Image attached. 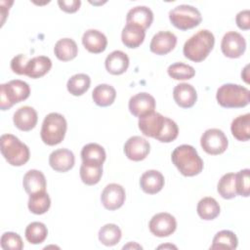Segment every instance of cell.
<instances>
[{
  "mask_svg": "<svg viewBox=\"0 0 250 250\" xmlns=\"http://www.w3.org/2000/svg\"><path fill=\"white\" fill-rule=\"evenodd\" d=\"M171 159L179 172L186 177L196 176L203 169L202 159L196 149L189 145L177 146L172 152Z\"/></svg>",
  "mask_w": 250,
  "mask_h": 250,
  "instance_id": "cell-1",
  "label": "cell"
},
{
  "mask_svg": "<svg viewBox=\"0 0 250 250\" xmlns=\"http://www.w3.org/2000/svg\"><path fill=\"white\" fill-rule=\"evenodd\" d=\"M214 44V34L207 29H201L186 41L183 53L189 61L200 62L208 57L210 52L213 50Z\"/></svg>",
  "mask_w": 250,
  "mask_h": 250,
  "instance_id": "cell-2",
  "label": "cell"
},
{
  "mask_svg": "<svg viewBox=\"0 0 250 250\" xmlns=\"http://www.w3.org/2000/svg\"><path fill=\"white\" fill-rule=\"evenodd\" d=\"M218 104L227 108L246 106L250 102V92L246 87L238 84L227 83L219 87L216 94Z\"/></svg>",
  "mask_w": 250,
  "mask_h": 250,
  "instance_id": "cell-3",
  "label": "cell"
},
{
  "mask_svg": "<svg viewBox=\"0 0 250 250\" xmlns=\"http://www.w3.org/2000/svg\"><path fill=\"white\" fill-rule=\"evenodd\" d=\"M1 153L12 166L24 165L29 160V148L12 134H3L0 138Z\"/></svg>",
  "mask_w": 250,
  "mask_h": 250,
  "instance_id": "cell-4",
  "label": "cell"
},
{
  "mask_svg": "<svg viewBox=\"0 0 250 250\" xmlns=\"http://www.w3.org/2000/svg\"><path fill=\"white\" fill-rule=\"evenodd\" d=\"M67 123L63 115L58 112L47 114L43 120L40 137L44 144L56 146L64 139Z\"/></svg>",
  "mask_w": 250,
  "mask_h": 250,
  "instance_id": "cell-5",
  "label": "cell"
},
{
  "mask_svg": "<svg viewBox=\"0 0 250 250\" xmlns=\"http://www.w3.org/2000/svg\"><path fill=\"white\" fill-rule=\"evenodd\" d=\"M30 95L29 85L20 79L0 85V108L7 110L15 104L26 100Z\"/></svg>",
  "mask_w": 250,
  "mask_h": 250,
  "instance_id": "cell-6",
  "label": "cell"
},
{
  "mask_svg": "<svg viewBox=\"0 0 250 250\" xmlns=\"http://www.w3.org/2000/svg\"><path fill=\"white\" fill-rule=\"evenodd\" d=\"M169 20L176 28L188 30L199 25L202 17L195 7L182 4L169 12Z\"/></svg>",
  "mask_w": 250,
  "mask_h": 250,
  "instance_id": "cell-7",
  "label": "cell"
},
{
  "mask_svg": "<svg viewBox=\"0 0 250 250\" xmlns=\"http://www.w3.org/2000/svg\"><path fill=\"white\" fill-rule=\"evenodd\" d=\"M201 147L205 152L212 155H218L226 151L229 141L225 133L217 128L207 129L200 138Z\"/></svg>",
  "mask_w": 250,
  "mask_h": 250,
  "instance_id": "cell-8",
  "label": "cell"
},
{
  "mask_svg": "<svg viewBox=\"0 0 250 250\" xmlns=\"http://www.w3.org/2000/svg\"><path fill=\"white\" fill-rule=\"evenodd\" d=\"M246 49V41L244 37L236 31L227 32L221 42L222 53L230 59L241 57Z\"/></svg>",
  "mask_w": 250,
  "mask_h": 250,
  "instance_id": "cell-9",
  "label": "cell"
},
{
  "mask_svg": "<svg viewBox=\"0 0 250 250\" xmlns=\"http://www.w3.org/2000/svg\"><path fill=\"white\" fill-rule=\"evenodd\" d=\"M149 230L158 237H166L171 235L177 228V222L174 216L169 213L161 212L155 214L149 221Z\"/></svg>",
  "mask_w": 250,
  "mask_h": 250,
  "instance_id": "cell-10",
  "label": "cell"
},
{
  "mask_svg": "<svg viewBox=\"0 0 250 250\" xmlns=\"http://www.w3.org/2000/svg\"><path fill=\"white\" fill-rule=\"evenodd\" d=\"M126 192L124 188L118 184L107 185L101 195V201L104 207L109 211L119 209L125 202Z\"/></svg>",
  "mask_w": 250,
  "mask_h": 250,
  "instance_id": "cell-11",
  "label": "cell"
},
{
  "mask_svg": "<svg viewBox=\"0 0 250 250\" xmlns=\"http://www.w3.org/2000/svg\"><path fill=\"white\" fill-rule=\"evenodd\" d=\"M165 116L154 110L139 117V129L146 137L156 138L163 129Z\"/></svg>",
  "mask_w": 250,
  "mask_h": 250,
  "instance_id": "cell-12",
  "label": "cell"
},
{
  "mask_svg": "<svg viewBox=\"0 0 250 250\" xmlns=\"http://www.w3.org/2000/svg\"><path fill=\"white\" fill-rule=\"evenodd\" d=\"M150 151L148 141L141 136H133L129 138L124 145V153L130 160H144Z\"/></svg>",
  "mask_w": 250,
  "mask_h": 250,
  "instance_id": "cell-13",
  "label": "cell"
},
{
  "mask_svg": "<svg viewBox=\"0 0 250 250\" xmlns=\"http://www.w3.org/2000/svg\"><path fill=\"white\" fill-rule=\"evenodd\" d=\"M128 106H129L130 112L134 116L141 117L142 115L154 110L155 100L150 94L142 92V93H138L130 98Z\"/></svg>",
  "mask_w": 250,
  "mask_h": 250,
  "instance_id": "cell-14",
  "label": "cell"
},
{
  "mask_svg": "<svg viewBox=\"0 0 250 250\" xmlns=\"http://www.w3.org/2000/svg\"><path fill=\"white\" fill-rule=\"evenodd\" d=\"M177 44V37L171 31H159L153 35L149 49L152 53L156 55H166L170 53Z\"/></svg>",
  "mask_w": 250,
  "mask_h": 250,
  "instance_id": "cell-15",
  "label": "cell"
},
{
  "mask_svg": "<svg viewBox=\"0 0 250 250\" xmlns=\"http://www.w3.org/2000/svg\"><path fill=\"white\" fill-rule=\"evenodd\" d=\"M74 154L67 148L56 149L49 156V164L57 172H67L74 166Z\"/></svg>",
  "mask_w": 250,
  "mask_h": 250,
  "instance_id": "cell-16",
  "label": "cell"
},
{
  "mask_svg": "<svg viewBox=\"0 0 250 250\" xmlns=\"http://www.w3.org/2000/svg\"><path fill=\"white\" fill-rule=\"evenodd\" d=\"M13 121L15 126L21 131L32 130L38 121V116L36 110L28 105L21 106L16 110L13 116Z\"/></svg>",
  "mask_w": 250,
  "mask_h": 250,
  "instance_id": "cell-17",
  "label": "cell"
},
{
  "mask_svg": "<svg viewBox=\"0 0 250 250\" xmlns=\"http://www.w3.org/2000/svg\"><path fill=\"white\" fill-rule=\"evenodd\" d=\"M173 98L179 106L183 108H189L196 103L197 93L192 85L180 83L176 85L173 90Z\"/></svg>",
  "mask_w": 250,
  "mask_h": 250,
  "instance_id": "cell-18",
  "label": "cell"
},
{
  "mask_svg": "<svg viewBox=\"0 0 250 250\" xmlns=\"http://www.w3.org/2000/svg\"><path fill=\"white\" fill-rule=\"evenodd\" d=\"M82 44L90 53L99 54L105 50L107 46V39L102 31L97 29H88L83 33Z\"/></svg>",
  "mask_w": 250,
  "mask_h": 250,
  "instance_id": "cell-19",
  "label": "cell"
},
{
  "mask_svg": "<svg viewBox=\"0 0 250 250\" xmlns=\"http://www.w3.org/2000/svg\"><path fill=\"white\" fill-rule=\"evenodd\" d=\"M164 177L157 170L146 171L140 179V187L147 194H155L164 187Z\"/></svg>",
  "mask_w": 250,
  "mask_h": 250,
  "instance_id": "cell-20",
  "label": "cell"
},
{
  "mask_svg": "<svg viewBox=\"0 0 250 250\" xmlns=\"http://www.w3.org/2000/svg\"><path fill=\"white\" fill-rule=\"evenodd\" d=\"M153 21V13L146 6H137L130 9L126 16V22L141 26L145 30L148 28Z\"/></svg>",
  "mask_w": 250,
  "mask_h": 250,
  "instance_id": "cell-21",
  "label": "cell"
},
{
  "mask_svg": "<svg viewBox=\"0 0 250 250\" xmlns=\"http://www.w3.org/2000/svg\"><path fill=\"white\" fill-rule=\"evenodd\" d=\"M129 62V57L124 52L115 50L105 58L104 65L110 74L120 75L127 70Z\"/></svg>",
  "mask_w": 250,
  "mask_h": 250,
  "instance_id": "cell-22",
  "label": "cell"
},
{
  "mask_svg": "<svg viewBox=\"0 0 250 250\" xmlns=\"http://www.w3.org/2000/svg\"><path fill=\"white\" fill-rule=\"evenodd\" d=\"M146 30L133 23H126L121 32L122 43L128 48H138L145 40Z\"/></svg>",
  "mask_w": 250,
  "mask_h": 250,
  "instance_id": "cell-23",
  "label": "cell"
},
{
  "mask_svg": "<svg viewBox=\"0 0 250 250\" xmlns=\"http://www.w3.org/2000/svg\"><path fill=\"white\" fill-rule=\"evenodd\" d=\"M52 67V61L46 56H37L28 60L25 66V73L30 78L36 79L44 76Z\"/></svg>",
  "mask_w": 250,
  "mask_h": 250,
  "instance_id": "cell-24",
  "label": "cell"
},
{
  "mask_svg": "<svg viewBox=\"0 0 250 250\" xmlns=\"http://www.w3.org/2000/svg\"><path fill=\"white\" fill-rule=\"evenodd\" d=\"M22 186L26 193L33 194L46 190V179L44 174L39 170H29L25 173L22 180Z\"/></svg>",
  "mask_w": 250,
  "mask_h": 250,
  "instance_id": "cell-25",
  "label": "cell"
},
{
  "mask_svg": "<svg viewBox=\"0 0 250 250\" xmlns=\"http://www.w3.org/2000/svg\"><path fill=\"white\" fill-rule=\"evenodd\" d=\"M54 53L60 61L68 62L77 56L78 47L73 39L62 38L55 44Z\"/></svg>",
  "mask_w": 250,
  "mask_h": 250,
  "instance_id": "cell-26",
  "label": "cell"
},
{
  "mask_svg": "<svg viewBox=\"0 0 250 250\" xmlns=\"http://www.w3.org/2000/svg\"><path fill=\"white\" fill-rule=\"evenodd\" d=\"M104 148L96 143H90L83 146L81 150V158L83 163L103 165L105 160Z\"/></svg>",
  "mask_w": 250,
  "mask_h": 250,
  "instance_id": "cell-27",
  "label": "cell"
},
{
  "mask_svg": "<svg viewBox=\"0 0 250 250\" xmlns=\"http://www.w3.org/2000/svg\"><path fill=\"white\" fill-rule=\"evenodd\" d=\"M115 98L116 91L111 85L108 84H99L92 92V99L94 103L102 107L112 104Z\"/></svg>",
  "mask_w": 250,
  "mask_h": 250,
  "instance_id": "cell-28",
  "label": "cell"
},
{
  "mask_svg": "<svg viewBox=\"0 0 250 250\" xmlns=\"http://www.w3.org/2000/svg\"><path fill=\"white\" fill-rule=\"evenodd\" d=\"M232 136L240 141L246 142L250 138V113H245L234 118L230 125Z\"/></svg>",
  "mask_w": 250,
  "mask_h": 250,
  "instance_id": "cell-29",
  "label": "cell"
},
{
  "mask_svg": "<svg viewBox=\"0 0 250 250\" xmlns=\"http://www.w3.org/2000/svg\"><path fill=\"white\" fill-rule=\"evenodd\" d=\"M197 214L198 216L206 221L214 220L219 216L221 208L217 200L213 197L206 196L200 199L197 203Z\"/></svg>",
  "mask_w": 250,
  "mask_h": 250,
  "instance_id": "cell-30",
  "label": "cell"
},
{
  "mask_svg": "<svg viewBox=\"0 0 250 250\" xmlns=\"http://www.w3.org/2000/svg\"><path fill=\"white\" fill-rule=\"evenodd\" d=\"M27 206L31 213L42 215L46 213L51 206L50 196L46 191H39L33 194H29Z\"/></svg>",
  "mask_w": 250,
  "mask_h": 250,
  "instance_id": "cell-31",
  "label": "cell"
},
{
  "mask_svg": "<svg viewBox=\"0 0 250 250\" xmlns=\"http://www.w3.org/2000/svg\"><path fill=\"white\" fill-rule=\"evenodd\" d=\"M237 244L238 240L234 232L228 229H224L216 233V235L213 238L210 249L233 250L236 249Z\"/></svg>",
  "mask_w": 250,
  "mask_h": 250,
  "instance_id": "cell-32",
  "label": "cell"
},
{
  "mask_svg": "<svg viewBox=\"0 0 250 250\" xmlns=\"http://www.w3.org/2000/svg\"><path fill=\"white\" fill-rule=\"evenodd\" d=\"M91 84V78L85 73H77L72 75L66 83L67 91L73 96H82L88 91Z\"/></svg>",
  "mask_w": 250,
  "mask_h": 250,
  "instance_id": "cell-33",
  "label": "cell"
},
{
  "mask_svg": "<svg viewBox=\"0 0 250 250\" xmlns=\"http://www.w3.org/2000/svg\"><path fill=\"white\" fill-rule=\"evenodd\" d=\"M217 190L225 199H231L237 195L234 173H227L219 180Z\"/></svg>",
  "mask_w": 250,
  "mask_h": 250,
  "instance_id": "cell-34",
  "label": "cell"
},
{
  "mask_svg": "<svg viewBox=\"0 0 250 250\" xmlns=\"http://www.w3.org/2000/svg\"><path fill=\"white\" fill-rule=\"evenodd\" d=\"M122 236L121 229L115 224H106L99 230V240L105 246L116 245Z\"/></svg>",
  "mask_w": 250,
  "mask_h": 250,
  "instance_id": "cell-35",
  "label": "cell"
},
{
  "mask_svg": "<svg viewBox=\"0 0 250 250\" xmlns=\"http://www.w3.org/2000/svg\"><path fill=\"white\" fill-rule=\"evenodd\" d=\"M80 178L87 186L98 184L103 176V165L83 163L80 166Z\"/></svg>",
  "mask_w": 250,
  "mask_h": 250,
  "instance_id": "cell-36",
  "label": "cell"
},
{
  "mask_svg": "<svg viewBox=\"0 0 250 250\" xmlns=\"http://www.w3.org/2000/svg\"><path fill=\"white\" fill-rule=\"evenodd\" d=\"M25 238L31 244H40L42 243L47 235L48 229L47 227L41 222H32L25 229Z\"/></svg>",
  "mask_w": 250,
  "mask_h": 250,
  "instance_id": "cell-37",
  "label": "cell"
},
{
  "mask_svg": "<svg viewBox=\"0 0 250 250\" xmlns=\"http://www.w3.org/2000/svg\"><path fill=\"white\" fill-rule=\"evenodd\" d=\"M168 75L175 80H188L195 75V70L191 65L184 62H175L168 66Z\"/></svg>",
  "mask_w": 250,
  "mask_h": 250,
  "instance_id": "cell-38",
  "label": "cell"
},
{
  "mask_svg": "<svg viewBox=\"0 0 250 250\" xmlns=\"http://www.w3.org/2000/svg\"><path fill=\"white\" fill-rule=\"evenodd\" d=\"M178 134H179V128L177 123L174 120L168 117H165L163 129L155 139L161 143H171L174 140H176V138L178 137Z\"/></svg>",
  "mask_w": 250,
  "mask_h": 250,
  "instance_id": "cell-39",
  "label": "cell"
},
{
  "mask_svg": "<svg viewBox=\"0 0 250 250\" xmlns=\"http://www.w3.org/2000/svg\"><path fill=\"white\" fill-rule=\"evenodd\" d=\"M0 244L4 250H21L23 248V242L21 237L12 231L4 232L1 236Z\"/></svg>",
  "mask_w": 250,
  "mask_h": 250,
  "instance_id": "cell-40",
  "label": "cell"
},
{
  "mask_svg": "<svg viewBox=\"0 0 250 250\" xmlns=\"http://www.w3.org/2000/svg\"><path fill=\"white\" fill-rule=\"evenodd\" d=\"M237 194L248 197L250 193V170L243 169L235 174Z\"/></svg>",
  "mask_w": 250,
  "mask_h": 250,
  "instance_id": "cell-41",
  "label": "cell"
},
{
  "mask_svg": "<svg viewBox=\"0 0 250 250\" xmlns=\"http://www.w3.org/2000/svg\"><path fill=\"white\" fill-rule=\"evenodd\" d=\"M27 58L26 56L22 54H19L16 57H14L11 61V69L13 72L22 75L25 73V66L27 64Z\"/></svg>",
  "mask_w": 250,
  "mask_h": 250,
  "instance_id": "cell-42",
  "label": "cell"
},
{
  "mask_svg": "<svg viewBox=\"0 0 250 250\" xmlns=\"http://www.w3.org/2000/svg\"><path fill=\"white\" fill-rule=\"evenodd\" d=\"M235 21L237 26L240 29L248 30L250 28V11L249 10L240 11L235 17Z\"/></svg>",
  "mask_w": 250,
  "mask_h": 250,
  "instance_id": "cell-43",
  "label": "cell"
},
{
  "mask_svg": "<svg viewBox=\"0 0 250 250\" xmlns=\"http://www.w3.org/2000/svg\"><path fill=\"white\" fill-rule=\"evenodd\" d=\"M58 4L62 11L65 13H75L78 11L81 1L80 0H59Z\"/></svg>",
  "mask_w": 250,
  "mask_h": 250,
  "instance_id": "cell-44",
  "label": "cell"
},
{
  "mask_svg": "<svg viewBox=\"0 0 250 250\" xmlns=\"http://www.w3.org/2000/svg\"><path fill=\"white\" fill-rule=\"evenodd\" d=\"M247 68H248V65H246L245 67H244V69L242 70V72H241V76H242V78L244 79V81L246 82V83H248L249 81H248V74H246L247 72H248V70H247Z\"/></svg>",
  "mask_w": 250,
  "mask_h": 250,
  "instance_id": "cell-45",
  "label": "cell"
},
{
  "mask_svg": "<svg viewBox=\"0 0 250 250\" xmlns=\"http://www.w3.org/2000/svg\"><path fill=\"white\" fill-rule=\"evenodd\" d=\"M140 248V249H142L143 247L141 246V245H139V244H137V243H132V242H130L129 244H127V245H124L123 246V249H127V248Z\"/></svg>",
  "mask_w": 250,
  "mask_h": 250,
  "instance_id": "cell-46",
  "label": "cell"
},
{
  "mask_svg": "<svg viewBox=\"0 0 250 250\" xmlns=\"http://www.w3.org/2000/svg\"><path fill=\"white\" fill-rule=\"evenodd\" d=\"M167 247H169V248H177L176 246H174V245H160L158 248L160 249V248H167Z\"/></svg>",
  "mask_w": 250,
  "mask_h": 250,
  "instance_id": "cell-47",
  "label": "cell"
}]
</instances>
